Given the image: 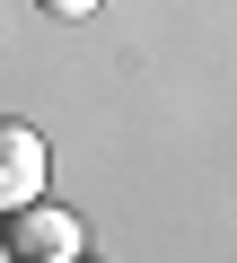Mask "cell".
I'll return each instance as SVG.
<instances>
[{
  "instance_id": "1",
  "label": "cell",
  "mask_w": 237,
  "mask_h": 263,
  "mask_svg": "<svg viewBox=\"0 0 237 263\" xmlns=\"http://www.w3.org/2000/svg\"><path fill=\"white\" fill-rule=\"evenodd\" d=\"M0 254L9 263H79V219L35 193L18 211H0Z\"/></svg>"
},
{
  "instance_id": "2",
  "label": "cell",
  "mask_w": 237,
  "mask_h": 263,
  "mask_svg": "<svg viewBox=\"0 0 237 263\" xmlns=\"http://www.w3.org/2000/svg\"><path fill=\"white\" fill-rule=\"evenodd\" d=\"M44 193V132L27 123H0V211H18Z\"/></svg>"
},
{
  "instance_id": "3",
  "label": "cell",
  "mask_w": 237,
  "mask_h": 263,
  "mask_svg": "<svg viewBox=\"0 0 237 263\" xmlns=\"http://www.w3.org/2000/svg\"><path fill=\"white\" fill-rule=\"evenodd\" d=\"M44 9H53V18H88L97 0H44Z\"/></svg>"
}]
</instances>
